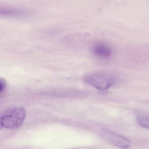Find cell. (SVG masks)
<instances>
[{
	"label": "cell",
	"instance_id": "1",
	"mask_svg": "<svg viewBox=\"0 0 149 149\" xmlns=\"http://www.w3.org/2000/svg\"><path fill=\"white\" fill-rule=\"evenodd\" d=\"M83 80L86 83L99 90L109 88L116 84V77L112 74L104 72H93L85 75Z\"/></svg>",
	"mask_w": 149,
	"mask_h": 149
},
{
	"label": "cell",
	"instance_id": "2",
	"mask_svg": "<svg viewBox=\"0 0 149 149\" xmlns=\"http://www.w3.org/2000/svg\"><path fill=\"white\" fill-rule=\"evenodd\" d=\"M25 109L21 107L13 108L5 112L0 117V125L7 129H14L19 127L26 117Z\"/></svg>",
	"mask_w": 149,
	"mask_h": 149
},
{
	"label": "cell",
	"instance_id": "3",
	"mask_svg": "<svg viewBox=\"0 0 149 149\" xmlns=\"http://www.w3.org/2000/svg\"><path fill=\"white\" fill-rule=\"evenodd\" d=\"M103 135L107 141L119 148L127 149L131 146V143L128 139L109 130H104Z\"/></svg>",
	"mask_w": 149,
	"mask_h": 149
},
{
	"label": "cell",
	"instance_id": "4",
	"mask_svg": "<svg viewBox=\"0 0 149 149\" xmlns=\"http://www.w3.org/2000/svg\"><path fill=\"white\" fill-rule=\"evenodd\" d=\"M91 51L96 56L104 59H109L113 53L111 47L102 42H97L94 44L91 48Z\"/></svg>",
	"mask_w": 149,
	"mask_h": 149
},
{
	"label": "cell",
	"instance_id": "5",
	"mask_svg": "<svg viewBox=\"0 0 149 149\" xmlns=\"http://www.w3.org/2000/svg\"><path fill=\"white\" fill-rule=\"evenodd\" d=\"M136 122L141 127L149 130V114L139 115L136 117Z\"/></svg>",
	"mask_w": 149,
	"mask_h": 149
},
{
	"label": "cell",
	"instance_id": "6",
	"mask_svg": "<svg viewBox=\"0 0 149 149\" xmlns=\"http://www.w3.org/2000/svg\"><path fill=\"white\" fill-rule=\"evenodd\" d=\"M6 81L5 80L1 78V92H2L4 89L6 88Z\"/></svg>",
	"mask_w": 149,
	"mask_h": 149
}]
</instances>
